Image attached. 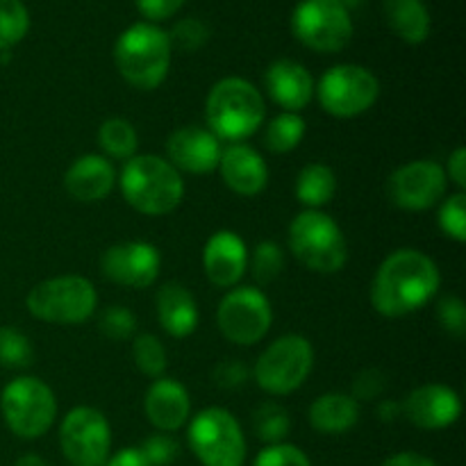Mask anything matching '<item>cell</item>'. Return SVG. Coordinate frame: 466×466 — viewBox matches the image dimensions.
I'll return each instance as SVG.
<instances>
[{"mask_svg":"<svg viewBox=\"0 0 466 466\" xmlns=\"http://www.w3.org/2000/svg\"><path fill=\"white\" fill-rule=\"evenodd\" d=\"M441 276L435 259L417 248L387 255L371 285V305L387 319H400L431 303L440 291Z\"/></svg>","mask_w":466,"mask_h":466,"instance_id":"obj_1","label":"cell"},{"mask_svg":"<svg viewBox=\"0 0 466 466\" xmlns=\"http://www.w3.org/2000/svg\"><path fill=\"white\" fill-rule=\"evenodd\" d=\"M264 116V96L244 77H223L209 89L205 100L208 130L228 144H244L262 127Z\"/></svg>","mask_w":466,"mask_h":466,"instance_id":"obj_2","label":"cell"},{"mask_svg":"<svg viewBox=\"0 0 466 466\" xmlns=\"http://www.w3.org/2000/svg\"><path fill=\"white\" fill-rule=\"evenodd\" d=\"M173 48L159 25L141 21L121 32L114 44V64L130 86L141 91L157 89L168 76Z\"/></svg>","mask_w":466,"mask_h":466,"instance_id":"obj_3","label":"cell"},{"mask_svg":"<svg viewBox=\"0 0 466 466\" xmlns=\"http://www.w3.org/2000/svg\"><path fill=\"white\" fill-rule=\"evenodd\" d=\"M121 194L146 217H167L185 198L180 171L157 155H135L123 164Z\"/></svg>","mask_w":466,"mask_h":466,"instance_id":"obj_4","label":"cell"},{"mask_svg":"<svg viewBox=\"0 0 466 466\" xmlns=\"http://www.w3.org/2000/svg\"><path fill=\"white\" fill-rule=\"evenodd\" d=\"M289 250L305 268L330 276L344 268L349 244L332 217L321 209H305L296 214L289 226Z\"/></svg>","mask_w":466,"mask_h":466,"instance_id":"obj_5","label":"cell"},{"mask_svg":"<svg viewBox=\"0 0 466 466\" xmlns=\"http://www.w3.org/2000/svg\"><path fill=\"white\" fill-rule=\"evenodd\" d=\"M27 312L55 326H77L91 319L98 308L94 282L82 276H57L39 282L25 299Z\"/></svg>","mask_w":466,"mask_h":466,"instance_id":"obj_6","label":"cell"},{"mask_svg":"<svg viewBox=\"0 0 466 466\" xmlns=\"http://www.w3.org/2000/svg\"><path fill=\"white\" fill-rule=\"evenodd\" d=\"M0 414L12 435L21 440H39L53 428L57 399L39 378H14L0 391Z\"/></svg>","mask_w":466,"mask_h":466,"instance_id":"obj_7","label":"cell"},{"mask_svg":"<svg viewBox=\"0 0 466 466\" xmlns=\"http://www.w3.org/2000/svg\"><path fill=\"white\" fill-rule=\"evenodd\" d=\"M191 453L203 466H244L248 446L241 423L223 408L196 414L187 431Z\"/></svg>","mask_w":466,"mask_h":466,"instance_id":"obj_8","label":"cell"},{"mask_svg":"<svg viewBox=\"0 0 466 466\" xmlns=\"http://www.w3.org/2000/svg\"><path fill=\"white\" fill-rule=\"evenodd\" d=\"M312 367V344L300 335H285L262 350L253 367V378L267 394L287 396L308 380Z\"/></svg>","mask_w":466,"mask_h":466,"instance_id":"obj_9","label":"cell"},{"mask_svg":"<svg viewBox=\"0 0 466 466\" xmlns=\"http://www.w3.org/2000/svg\"><path fill=\"white\" fill-rule=\"evenodd\" d=\"M314 91L323 112L337 118H355L376 105L380 82L369 68L358 64H339L323 73Z\"/></svg>","mask_w":466,"mask_h":466,"instance_id":"obj_10","label":"cell"},{"mask_svg":"<svg viewBox=\"0 0 466 466\" xmlns=\"http://www.w3.org/2000/svg\"><path fill=\"white\" fill-rule=\"evenodd\" d=\"M291 30L317 53H339L353 36V18L339 0H300L291 14Z\"/></svg>","mask_w":466,"mask_h":466,"instance_id":"obj_11","label":"cell"},{"mask_svg":"<svg viewBox=\"0 0 466 466\" xmlns=\"http://www.w3.org/2000/svg\"><path fill=\"white\" fill-rule=\"evenodd\" d=\"M59 449L71 466H105L112 455V428L96 408H73L59 426Z\"/></svg>","mask_w":466,"mask_h":466,"instance_id":"obj_12","label":"cell"},{"mask_svg":"<svg viewBox=\"0 0 466 466\" xmlns=\"http://www.w3.org/2000/svg\"><path fill=\"white\" fill-rule=\"evenodd\" d=\"M217 323L230 344L255 346L271 330V303L258 287H235L218 303Z\"/></svg>","mask_w":466,"mask_h":466,"instance_id":"obj_13","label":"cell"},{"mask_svg":"<svg viewBox=\"0 0 466 466\" xmlns=\"http://www.w3.org/2000/svg\"><path fill=\"white\" fill-rule=\"evenodd\" d=\"M449 177L441 164L431 159H417L396 168L387 182V194L396 208L405 212H423L446 196Z\"/></svg>","mask_w":466,"mask_h":466,"instance_id":"obj_14","label":"cell"},{"mask_svg":"<svg viewBox=\"0 0 466 466\" xmlns=\"http://www.w3.org/2000/svg\"><path fill=\"white\" fill-rule=\"evenodd\" d=\"M162 268V255L148 241H123L109 246L100 258V273L114 285L127 289H146Z\"/></svg>","mask_w":466,"mask_h":466,"instance_id":"obj_15","label":"cell"},{"mask_svg":"<svg viewBox=\"0 0 466 466\" xmlns=\"http://www.w3.org/2000/svg\"><path fill=\"white\" fill-rule=\"evenodd\" d=\"M403 417L421 431H444L462 414V400L449 385L431 382L410 391L400 403Z\"/></svg>","mask_w":466,"mask_h":466,"instance_id":"obj_16","label":"cell"},{"mask_svg":"<svg viewBox=\"0 0 466 466\" xmlns=\"http://www.w3.org/2000/svg\"><path fill=\"white\" fill-rule=\"evenodd\" d=\"M221 141L200 126H185L171 132L167 139V162L176 171L205 176L218 167L221 159Z\"/></svg>","mask_w":466,"mask_h":466,"instance_id":"obj_17","label":"cell"},{"mask_svg":"<svg viewBox=\"0 0 466 466\" xmlns=\"http://www.w3.org/2000/svg\"><path fill=\"white\" fill-rule=\"evenodd\" d=\"M203 268L208 280L221 289H232L248 268L244 239L232 230H218L203 248Z\"/></svg>","mask_w":466,"mask_h":466,"instance_id":"obj_18","label":"cell"},{"mask_svg":"<svg viewBox=\"0 0 466 466\" xmlns=\"http://www.w3.org/2000/svg\"><path fill=\"white\" fill-rule=\"evenodd\" d=\"M217 168L221 171L223 185L246 198L262 194L268 185L267 162L248 144H228L221 150Z\"/></svg>","mask_w":466,"mask_h":466,"instance_id":"obj_19","label":"cell"},{"mask_svg":"<svg viewBox=\"0 0 466 466\" xmlns=\"http://www.w3.org/2000/svg\"><path fill=\"white\" fill-rule=\"evenodd\" d=\"M144 412L148 417L150 426L159 432H176L189 421L191 417V399L189 391L176 378H157L148 387L144 399Z\"/></svg>","mask_w":466,"mask_h":466,"instance_id":"obj_20","label":"cell"},{"mask_svg":"<svg viewBox=\"0 0 466 466\" xmlns=\"http://www.w3.org/2000/svg\"><path fill=\"white\" fill-rule=\"evenodd\" d=\"M267 94L278 107L299 114L314 96V80L308 68L296 59H276L264 73Z\"/></svg>","mask_w":466,"mask_h":466,"instance_id":"obj_21","label":"cell"},{"mask_svg":"<svg viewBox=\"0 0 466 466\" xmlns=\"http://www.w3.org/2000/svg\"><path fill=\"white\" fill-rule=\"evenodd\" d=\"M116 185V168L105 155H82L64 173V189L77 203H98Z\"/></svg>","mask_w":466,"mask_h":466,"instance_id":"obj_22","label":"cell"},{"mask_svg":"<svg viewBox=\"0 0 466 466\" xmlns=\"http://www.w3.org/2000/svg\"><path fill=\"white\" fill-rule=\"evenodd\" d=\"M155 309H157V321L164 328V332L176 339L194 335L198 328V305L191 291L177 282H167L157 291L155 299Z\"/></svg>","mask_w":466,"mask_h":466,"instance_id":"obj_23","label":"cell"},{"mask_svg":"<svg viewBox=\"0 0 466 466\" xmlns=\"http://www.w3.org/2000/svg\"><path fill=\"white\" fill-rule=\"evenodd\" d=\"M309 426L321 435H344L360 421V403L350 394L328 391L309 405Z\"/></svg>","mask_w":466,"mask_h":466,"instance_id":"obj_24","label":"cell"},{"mask_svg":"<svg viewBox=\"0 0 466 466\" xmlns=\"http://www.w3.org/2000/svg\"><path fill=\"white\" fill-rule=\"evenodd\" d=\"M387 25L405 44H423L431 35V14L423 0H382Z\"/></svg>","mask_w":466,"mask_h":466,"instance_id":"obj_25","label":"cell"},{"mask_svg":"<svg viewBox=\"0 0 466 466\" xmlns=\"http://www.w3.org/2000/svg\"><path fill=\"white\" fill-rule=\"evenodd\" d=\"M296 198L308 209H321L337 194V176L328 164L312 162L296 176Z\"/></svg>","mask_w":466,"mask_h":466,"instance_id":"obj_26","label":"cell"},{"mask_svg":"<svg viewBox=\"0 0 466 466\" xmlns=\"http://www.w3.org/2000/svg\"><path fill=\"white\" fill-rule=\"evenodd\" d=\"M98 146L109 159L127 162L130 157H135L139 135H137L135 126L127 118H107L98 127Z\"/></svg>","mask_w":466,"mask_h":466,"instance_id":"obj_27","label":"cell"},{"mask_svg":"<svg viewBox=\"0 0 466 466\" xmlns=\"http://www.w3.org/2000/svg\"><path fill=\"white\" fill-rule=\"evenodd\" d=\"M291 431V417L282 405L262 403L253 412V432L262 444H282Z\"/></svg>","mask_w":466,"mask_h":466,"instance_id":"obj_28","label":"cell"},{"mask_svg":"<svg viewBox=\"0 0 466 466\" xmlns=\"http://www.w3.org/2000/svg\"><path fill=\"white\" fill-rule=\"evenodd\" d=\"M303 137H305L303 118L294 112H282L267 126V132H264V146H267L271 153L285 155V153H291V150L300 144Z\"/></svg>","mask_w":466,"mask_h":466,"instance_id":"obj_29","label":"cell"},{"mask_svg":"<svg viewBox=\"0 0 466 466\" xmlns=\"http://www.w3.org/2000/svg\"><path fill=\"white\" fill-rule=\"evenodd\" d=\"M30 14L23 0H0V50H9L25 39Z\"/></svg>","mask_w":466,"mask_h":466,"instance_id":"obj_30","label":"cell"},{"mask_svg":"<svg viewBox=\"0 0 466 466\" xmlns=\"http://www.w3.org/2000/svg\"><path fill=\"white\" fill-rule=\"evenodd\" d=\"M132 358H135L137 369H139L144 376L153 378V380L162 378L168 367L167 349H164V344L157 337L148 335V332L135 337V341H132Z\"/></svg>","mask_w":466,"mask_h":466,"instance_id":"obj_31","label":"cell"},{"mask_svg":"<svg viewBox=\"0 0 466 466\" xmlns=\"http://www.w3.org/2000/svg\"><path fill=\"white\" fill-rule=\"evenodd\" d=\"M35 362L32 341L14 326H0V367L27 369Z\"/></svg>","mask_w":466,"mask_h":466,"instance_id":"obj_32","label":"cell"},{"mask_svg":"<svg viewBox=\"0 0 466 466\" xmlns=\"http://www.w3.org/2000/svg\"><path fill=\"white\" fill-rule=\"evenodd\" d=\"M285 268V253L276 241H262L255 246L250 255V273L259 285H268L276 280Z\"/></svg>","mask_w":466,"mask_h":466,"instance_id":"obj_33","label":"cell"},{"mask_svg":"<svg viewBox=\"0 0 466 466\" xmlns=\"http://www.w3.org/2000/svg\"><path fill=\"white\" fill-rule=\"evenodd\" d=\"M167 35L168 41H171V48L182 50V53H196V50H200L208 44L212 32H209L208 23L203 18L187 16L180 18Z\"/></svg>","mask_w":466,"mask_h":466,"instance_id":"obj_34","label":"cell"},{"mask_svg":"<svg viewBox=\"0 0 466 466\" xmlns=\"http://www.w3.org/2000/svg\"><path fill=\"white\" fill-rule=\"evenodd\" d=\"M440 221L441 232H444L449 239L464 244L466 241V194L464 191H455L449 198L441 203L440 208Z\"/></svg>","mask_w":466,"mask_h":466,"instance_id":"obj_35","label":"cell"},{"mask_svg":"<svg viewBox=\"0 0 466 466\" xmlns=\"http://www.w3.org/2000/svg\"><path fill=\"white\" fill-rule=\"evenodd\" d=\"M98 328L107 339L126 341L135 335L137 319L135 314L127 308H123V305H109V308H105L103 314H100Z\"/></svg>","mask_w":466,"mask_h":466,"instance_id":"obj_36","label":"cell"},{"mask_svg":"<svg viewBox=\"0 0 466 466\" xmlns=\"http://www.w3.org/2000/svg\"><path fill=\"white\" fill-rule=\"evenodd\" d=\"M250 466H312V462L299 446L282 441V444H273L259 451Z\"/></svg>","mask_w":466,"mask_h":466,"instance_id":"obj_37","label":"cell"},{"mask_svg":"<svg viewBox=\"0 0 466 466\" xmlns=\"http://www.w3.org/2000/svg\"><path fill=\"white\" fill-rule=\"evenodd\" d=\"M139 449L144 451L150 466H171L177 458H180V444H177L176 437H171L168 432H155V435H150Z\"/></svg>","mask_w":466,"mask_h":466,"instance_id":"obj_38","label":"cell"},{"mask_svg":"<svg viewBox=\"0 0 466 466\" xmlns=\"http://www.w3.org/2000/svg\"><path fill=\"white\" fill-rule=\"evenodd\" d=\"M437 321L449 335L464 337L466 335V305L458 296H444L437 303Z\"/></svg>","mask_w":466,"mask_h":466,"instance_id":"obj_39","label":"cell"},{"mask_svg":"<svg viewBox=\"0 0 466 466\" xmlns=\"http://www.w3.org/2000/svg\"><path fill=\"white\" fill-rule=\"evenodd\" d=\"M387 390V376L380 369H364L358 376L353 378V385H350V396L355 400H376L385 394Z\"/></svg>","mask_w":466,"mask_h":466,"instance_id":"obj_40","label":"cell"},{"mask_svg":"<svg viewBox=\"0 0 466 466\" xmlns=\"http://www.w3.org/2000/svg\"><path fill=\"white\" fill-rule=\"evenodd\" d=\"M250 371L241 360H221L217 367L212 369L214 385L221 390H239L246 385Z\"/></svg>","mask_w":466,"mask_h":466,"instance_id":"obj_41","label":"cell"},{"mask_svg":"<svg viewBox=\"0 0 466 466\" xmlns=\"http://www.w3.org/2000/svg\"><path fill=\"white\" fill-rule=\"evenodd\" d=\"M137 9L148 18V23L167 21L171 18L187 0H135Z\"/></svg>","mask_w":466,"mask_h":466,"instance_id":"obj_42","label":"cell"},{"mask_svg":"<svg viewBox=\"0 0 466 466\" xmlns=\"http://www.w3.org/2000/svg\"><path fill=\"white\" fill-rule=\"evenodd\" d=\"M444 171H446V177H451V182H453L460 191H464V187H466V150L462 148V146L451 153L449 168H444Z\"/></svg>","mask_w":466,"mask_h":466,"instance_id":"obj_43","label":"cell"},{"mask_svg":"<svg viewBox=\"0 0 466 466\" xmlns=\"http://www.w3.org/2000/svg\"><path fill=\"white\" fill-rule=\"evenodd\" d=\"M105 466H150V462L146 460L144 451L139 446H127V449H121L114 455H109Z\"/></svg>","mask_w":466,"mask_h":466,"instance_id":"obj_44","label":"cell"},{"mask_svg":"<svg viewBox=\"0 0 466 466\" xmlns=\"http://www.w3.org/2000/svg\"><path fill=\"white\" fill-rule=\"evenodd\" d=\"M380 466H437L431 458L421 453H414V451H403V453H396L391 458H387Z\"/></svg>","mask_w":466,"mask_h":466,"instance_id":"obj_45","label":"cell"},{"mask_svg":"<svg viewBox=\"0 0 466 466\" xmlns=\"http://www.w3.org/2000/svg\"><path fill=\"white\" fill-rule=\"evenodd\" d=\"M376 412H378V419H380V421H385V423H391V421H396L399 417H403L400 403H396V400H390V399L380 400V403H378V408H376Z\"/></svg>","mask_w":466,"mask_h":466,"instance_id":"obj_46","label":"cell"},{"mask_svg":"<svg viewBox=\"0 0 466 466\" xmlns=\"http://www.w3.org/2000/svg\"><path fill=\"white\" fill-rule=\"evenodd\" d=\"M14 466H50V464L46 462V460L41 458V455L25 453V455H21V458H18L16 462H14Z\"/></svg>","mask_w":466,"mask_h":466,"instance_id":"obj_47","label":"cell"},{"mask_svg":"<svg viewBox=\"0 0 466 466\" xmlns=\"http://www.w3.org/2000/svg\"><path fill=\"white\" fill-rule=\"evenodd\" d=\"M339 3L344 5V7H349V9H350V7H358V5H360V3H364V0H339Z\"/></svg>","mask_w":466,"mask_h":466,"instance_id":"obj_48","label":"cell"}]
</instances>
